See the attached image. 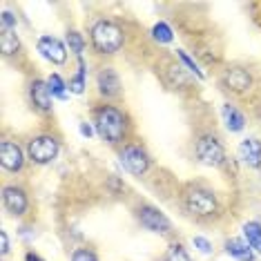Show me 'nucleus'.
Segmentation results:
<instances>
[{
	"mask_svg": "<svg viewBox=\"0 0 261 261\" xmlns=\"http://www.w3.org/2000/svg\"><path fill=\"white\" fill-rule=\"evenodd\" d=\"M239 159L250 168L261 165V141L259 139H243L239 143Z\"/></svg>",
	"mask_w": 261,
	"mask_h": 261,
	"instance_id": "obj_10",
	"label": "nucleus"
},
{
	"mask_svg": "<svg viewBox=\"0 0 261 261\" xmlns=\"http://www.w3.org/2000/svg\"><path fill=\"white\" fill-rule=\"evenodd\" d=\"M221 114H223V123H225V127H228L230 132H241L243 125H246V118H243V114L234 108V105L225 103L223 108H221Z\"/></svg>",
	"mask_w": 261,
	"mask_h": 261,
	"instance_id": "obj_14",
	"label": "nucleus"
},
{
	"mask_svg": "<svg viewBox=\"0 0 261 261\" xmlns=\"http://www.w3.org/2000/svg\"><path fill=\"white\" fill-rule=\"evenodd\" d=\"M85 76H87V69H85V63H83V58H81L79 61V72H76V76L69 79V90H72L74 94L85 92Z\"/></svg>",
	"mask_w": 261,
	"mask_h": 261,
	"instance_id": "obj_19",
	"label": "nucleus"
},
{
	"mask_svg": "<svg viewBox=\"0 0 261 261\" xmlns=\"http://www.w3.org/2000/svg\"><path fill=\"white\" fill-rule=\"evenodd\" d=\"M14 25H16V18L9 14V11H5V14H3V29H9Z\"/></svg>",
	"mask_w": 261,
	"mask_h": 261,
	"instance_id": "obj_27",
	"label": "nucleus"
},
{
	"mask_svg": "<svg viewBox=\"0 0 261 261\" xmlns=\"http://www.w3.org/2000/svg\"><path fill=\"white\" fill-rule=\"evenodd\" d=\"M243 234H246V243L252 248L257 254H261V225L257 221L243 223Z\"/></svg>",
	"mask_w": 261,
	"mask_h": 261,
	"instance_id": "obj_16",
	"label": "nucleus"
},
{
	"mask_svg": "<svg viewBox=\"0 0 261 261\" xmlns=\"http://www.w3.org/2000/svg\"><path fill=\"white\" fill-rule=\"evenodd\" d=\"M58 154V141L54 136H38V139H34L32 143H29V159H32L34 163H49L54 161Z\"/></svg>",
	"mask_w": 261,
	"mask_h": 261,
	"instance_id": "obj_4",
	"label": "nucleus"
},
{
	"mask_svg": "<svg viewBox=\"0 0 261 261\" xmlns=\"http://www.w3.org/2000/svg\"><path fill=\"white\" fill-rule=\"evenodd\" d=\"M67 43H69V49H72L76 56L83 54V47H85V43H83V36L79 32H69L67 34Z\"/></svg>",
	"mask_w": 261,
	"mask_h": 261,
	"instance_id": "obj_23",
	"label": "nucleus"
},
{
	"mask_svg": "<svg viewBox=\"0 0 261 261\" xmlns=\"http://www.w3.org/2000/svg\"><path fill=\"white\" fill-rule=\"evenodd\" d=\"M139 221H141V225H145L147 230H152V232L168 234L172 230L170 219L165 217L161 210H156V207H152V205L139 207Z\"/></svg>",
	"mask_w": 261,
	"mask_h": 261,
	"instance_id": "obj_6",
	"label": "nucleus"
},
{
	"mask_svg": "<svg viewBox=\"0 0 261 261\" xmlns=\"http://www.w3.org/2000/svg\"><path fill=\"white\" fill-rule=\"evenodd\" d=\"M47 85H49V92H51V96H56V98H67V92H65V81L61 79L58 74H51L49 76V81H47Z\"/></svg>",
	"mask_w": 261,
	"mask_h": 261,
	"instance_id": "obj_20",
	"label": "nucleus"
},
{
	"mask_svg": "<svg viewBox=\"0 0 261 261\" xmlns=\"http://www.w3.org/2000/svg\"><path fill=\"white\" fill-rule=\"evenodd\" d=\"M165 261H192L188 257L186 248L181 246V243H174V246L168 248V252H165Z\"/></svg>",
	"mask_w": 261,
	"mask_h": 261,
	"instance_id": "obj_21",
	"label": "nucleus"
},
{
	"mask_svg": "<svg viewBox=\"0 0 261 261\" xmlns=\"http://www.w3.org/2000/svg\"><path fill=\"white\" fill-rule=\"evenodd\" d=\"M92 43L98 51H103V54H114L123 45V32L114 22L98 20L96 25L92 27Z\"/></svg>",
	"mask_w": 261,
	"mask_h": 261,
	"instance_id": "obj_2",
	"label": "nucleus"
},
{
	"mask_svg": "<svg viewBox=\"0 0 261 261\" xmlns=\"http://www.w3.org/2000/svg\"><path fill=\"white\" fill-rule=\"evenodd\" d=\"M152 36L154 40H159V43H170L172 40V29L165 25V22H156L152 29Z\"/></svg>",
	"mask_w": 261,
	"mask_h": 261,
	"instance_id": "obj_22",
	"label": "nucleus"
},
{
	"mask_svg": "<svg viewBox=\"0 0 261 261\" xmlns=\"http://www.w3.org/2000/svg\"><path fill=\"white\" fill-rule=\"evenodd\" d=\"M179 58H181V63H183V65H186V67L190 69V72H194V74H197V76H199V79H203V72H201V69L197 67V63H194V61H192V58H190V56L186 54V51H179Z\"/></svg>",
	"mask_w": 261,
	"mask_h": 261,
	"instance_id": "obj_24",
	"label": "nucleus"
},
{
	"mask_svg": "<svg viewBox=\"0 0 261 261\" xmlns=\"http://www.w3.org/2000/svg\"><path fill=\"white\" fill-rule=\"evenodd\" d=\"M32 100L34 105H38L40 110H51V92H49V85L43 81H34L32 83Z\"/></svg>",
	"mask_w": 261,
	"mask_h": 261,
	"instance_id": "obj_13",
	"label": "nucleus"
},
{
	"mask_svg": "<svg viewBox=\"0 0 261 261\" xmlns=\"http://www.w3.org/2000/svg\"><path fill=\"white\" fill-rule=\"evenodd\" d=\"M38 51L47 58V61H51L56 65L67 61V49H65V45L54 36H43L40 38L38 40Z\"/></svg>",
	"mask_w": 261,
	"mask_h": 261,
	"instance_id": "obj_8",
	"label": "nucleus"
},
{
	"mask_svg": "<svg viewBox=\"0 0 261 261\" xmlns=\"http://www.w3.org/2000/svg\"><path fill=\"white\" fill-rule=\"evenodd\" d=\"M194 248H199V252H203V254H210L212 252V243L205 239V237H194Z\"/></svg>",
	"mask_w": 261,
	"mask_h": 261,
	"instance_id": "obj_25",
	"label": "nucleus"
},
{
	"mask_svg": "<svg viewBox=\"0 0 261 261\" xmlns=\"http://www.w3.org/2000/svg\"><path fill=\"white\" fill-rule=\"evenodd\" d=\"M96 83H98V92L105 94V96H116L121 92V81H118V74L112 67L100 69Z\"/></svg>",
	"mask_w": 261,
	"mask_h": 261,
	"instance_id": "obj_12",
	"label": "nucleus"
},
{
	"mask_svg": "<svg viewBox=\"0 0 261 261\" xmlns=\"http://www.w3.org/2000/svg\"><path fill=\"white\" fill-rule=\"evenodd\" d=\"M121 165L129 172V174L141 176L147 168H150V159H147L145 150H141V147H136V145H127L125 150L121 152Z\"/></svg>",
	"mask_w": 261,
	"mask_h": 261,
	"instance_id": "obj_7",
	"label": "nucleus"
},
{
	"mask_svg": "<svg viewBox=\"0 0 261 261\" xmlns=\"http://www.w3.org/2000/svg\"><path fill=\"white\" fill-rule=\"evenodd\" d=\"M96 129L100 134V139H105L108 143H118L125 134V116L123 112H118L116 108H103L96 114Z\"/></svg>",
	"mask_w": 261,
	"mask_h": 261,
	"instance_id": "obj_1",
	"label": "nucleus"
},
{
	"mask_svg": "<svg viewBox=\"0 0 261 261\" xmlns=\"http://www.w3.org/2000/svg\"><path fill=\"white\" fill-rule=\"evenodd\" d=\"M3 199H5V205H7V210L11 215H25L27 210V197L25 192H22L20 188H5L3 192Z\"/></svg>",
	"mask_w": 261,
	"mask_h": 261,
	"instance_id": "obj_11",
	"label": "nucleus"
},
{
	"mask_svg": "<svg viewBox=\"0 0 261 261\" xmlns=\"http://www.w3.org/2000/svg\"><path fill=\"white\" fill-rule=\"evenodd\" d=\"M25 261H43L38 257V254H34V252H27V257H25Z\"/></svg>",
	"mask_w": 261,
	"mask_h": 261,
	"instance_id": "obj_30",
	"label": "nucleus"
},
{
	"mask_svg": "<svg viewBox=\"0 0 261 261\" xmlns=\"http://www.w3.org/2000/svg\"><path fill=\"white\" fill-rule=\"evenodd\" d=\"M0 47H3V54H16L20 49V40L11 29H3V36H0Z\"/></svg>",
	"mask_w": 261,
	"mask_h": 261,
	"instance_id": "obj_18",
	"label": "nucleus"
},
{
	"mask_svg": "<svg viewBox=\"0 0 261 261\" xmlns=\"http://www.w3.org/2000/svg\"><path fill=\"white\" fill-rule=\"evenodd\" d=\"M81 134H83V136H92V134H94V129L87 125V123H81Z\"/></svg>",
	"mask_w": 261,
	"mask_h": 261,
	"instance_id": "obj_29",
	"label": "nucleus"
},
{
	"mask_svg": "<svg viewBox=\"0 0 261 261\" xmlns=\"http://www.w3.org/2000/svg\"><path fill=\"white\" fill-rule=\"evenodd\" d=\"M197 156L201 163L205 165H221L223 159H225V152H223V145L219 143L215 136H203V139H199L197 143Z\"/></svg>",
	"mask_w": 261,
	"mask_h": 261,
	"instance_id": "obj_5",
	"label": "nucleus"
},
{
	"mask_svg": "<svg viewBox=\"0 0 261 261\" xmlns=\"http://www.w3.org/2000/svg\"><path fill=\"white\" fill-rule=\"evenodd\" d=\"M72 261H98V259L92 250H76L72 254Z\"/></svg>",
	"mask_w": 261,
	"mask_h": 261,
	"instance_id": "obj_26",
	"label": "nucleus"
},
{
	"mask_svg": "<svg viewBox=\"0 0 261 261\" xmlns=\"http://www.w3.org/2000/svg\"><path fill=\"white\" fill-rule=\"evenodd\" d=\"M225 252L239 261H254V250L241 239H230L225 243Z\"/></svg>",
	"mask_w": 261,
	"mask_h": 261,
	"instance_id": "obj_15",
	"label": "nucleus"
},
{
	"mask_svg": "<svg viewBox=\"0 0 261 261\" xmlns=\"http://www.w3.org/2000/svg\"><path fill=\"white\" fill-rule=\"evenodd\" d=\"M186 205L190 212L199 217H207V215H215L217 212V199L212 192L201 188H190L186 194Z\"/></svg>",
	"mask_w": 261,
	"mask_h": 261,
	"instance_id": "obj_3",
	"label": "nucleus"
},
{
	"mask_svg": "<svg viewBox=\"0 0 261 261\" xmlns=\"http://www.w3.org/2000/svg\"><path fill=\"white\" fill-rule=\"evenodd\" d=\"M0 246H3V248H0V252H3V254L9 252V239H7V232H5V230L0 232Z\"/></svg>",
	"mask_w": 261,
	"mask_h": 261,
	"instance_id": "obj_28",
	"label": "nucleus"
},
{
	"mask_svg": "<svg viewBox=\"0 0 261 261\" xmlns=\"http://www.w3.org/2000/svg\"><path fill=\"white\" fill-rule=\"evenodd\" d=\"M0 161H3V168L9 172H18L25 163V156H22V150L18 143H11V141H5L0 145Z\"/></svg>",
	"mask_w": 261,
	"mask_h": 261,
	"instance_id": "obj_9",
	"label": "nucleus"
},
{
	"mask_svg": "<svg viewBox=\"0 0 261 261\" xmlns=\"http://www.w3.org/2000/svg\"><path fill=\"white\" fill-rule=\"evenodd\" d=\"M225 83L234 92H243L250 87V76H248V72H243V69H230L228 76H225Z\"/></svg>",
	"mask_w": 261,
	"mask_h": 261,
	"instance_id": "obj_17",
	"label": "nucleus"
}]
</instances>
